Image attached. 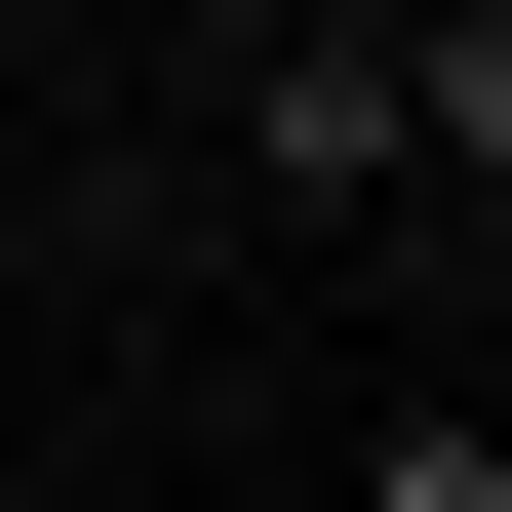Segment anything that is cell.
Here are the masks:
<instances>
[{
  "label": "cell",
  "instance_id": "4",
  "mask_svg": "<svg viewBox=\"0 0 512 512\" xmlns=\"http://www.w3.org/2000/svg\"><path fill=\"white\" fill-rule=\"evenodd\" d=\"M0 40H40V0H0Z\"/></svg>",
  "mask_w": 512,
  "mask_h": 512
},
{
  "label": "cell",
  "instance_id": "3",
  "mask_svg": "<svg viewBox=\"0 0 512 512\" xmlns=\"http://www.w3.org/2000/svg\"><path fill=\"white\" fill-rule=\"evenodd\" d=\"M316 512H512V394H434V355H394V394H355V473H316Z\"/></svg>",
  "mask_w": 512,
  "mask_h": 512
},
{
  "label": "cell",
  "instance_id": "2",
  "mask_svg": "<svg viewBox=\"0 0 512 512\" xmlns=\"http://www.w3.org/2000/svg\"><path fill=\"white\" fill-rule=\"evenodd\" d=\"M394 197H512V0H394Z\"/></svg>",
  "mask_w": 512,
  "mask_h": 512
},
{
  "label": "cell",
  "instance_id": "1",
  "mask_svg": "<svg viewBox=\"0 0 512 512\" xmlns=\"http://www.w3.org/2000/svg\"><path fill=\"white\" fill-rule=\"evenodd\" d=\"M237 197H276V237H394V0H237Z\"/></svg>",
  "mask_w": 512,
  "mask_h": 512
}]
</instances>
